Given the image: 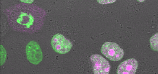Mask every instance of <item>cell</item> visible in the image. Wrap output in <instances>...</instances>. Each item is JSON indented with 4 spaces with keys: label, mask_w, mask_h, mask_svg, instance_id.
I'll use <instances>...</instances> for the list:
<instances>
[{
    "label": "cell",
    "mask_w": 158,
    "mask_h": 74,
    "mask_svg": "<svg viewBox=\"0 0 158 74\" xmlns=\"http://www.w3.org/2000/svg\"><path fill=\"white\" fill-rule=\"evenodd\" d=\"M5 13L8 23L14 30L33 33L39 31L44 23L45 11L33 4L20 3L7 8Z\"/></svg>",
    "instance_id": "obj_1"
},
{
    "label": "cell",
    "mask_w": 158,
    "mask_h": 74,
    "mask_svg": "<svg viewBox=\"0 0 158 74\" xmlns=\"http://www.w3.org/2000/svg\"><path fill=\"white\" fill-rule=\"evenodd\" d=\"M101 52L106 58L114 61L121 59L124 54L123 50L117 44L110 42H106L102 45Z\"/></svg>",
    "instance_id": "obj_2"
},
{
    "label": "cell",
    "mask_w": 158,
    "mask_h": 74,
    "mask_svg": "<svg viewBox=\"0 0 158 74\" xmlns=\"http://www.w3.org/2000/svg\"><path fill=\"white\" fill-rule=\"evenodd\" d=\"M51 44L53 49L60 54L69 52L72 47V43L61 34L55 35L52 39Z\"/></svg>",
    "instance_id": "obj_3"
},
{
    "label": "cell",
    "mask_w": 158,
    "mask_h": 74,
    "mask_svg": "<svg viewBox=\"0 0 158 74\" xmlns=\"http://www.w3.org/2000/svg\"><path fill=\"white\" fill-rule=\"evenodd\" d=\"M26 52L27 58L31 63L37 65L42 60V52L36 42L34 41H30L26 46Z\"/></svg>",
    "instance_id": "obj_4"
},
{
    "label": "cell",
    "mask_w": 158,
    "mask_h": 74,
    "mask_svg": "<svg viewBox=\"0 0 158 74\" xmlns=\"http://www.w3.org/2000/svg\"><path fill=\"white\" fill-rule=\"evenodd\" d=\"M90 59L95 74H109L110 65L109 62L101 55L97 54L92 55Z\"/></svg>",
    "instance_id": "obj_5"
},
{
    "label": "cell",
    "mask_w": 158,
    "mask_h": 74,
    "mask_svg": "<svg viewBox=\"0 0 158 74\" xmlns=\"http://www.w3.org/2000/svg\"><path fill=\"white\" fill-rule=\"evenodd\" d=\"M138 66V62L134 58L127 59L120 63L117 69L118 74H134Z\"/></svg>",
    "instance_id": "obj_6"
},
{
    "label": "cell",
    "mask_w": 158,
    "mask_h": 74,
    "mask_svg": "<svg viewBox=\"0 0 158 74\" xmlns=\"http://www.w3.org/2000/svg\"><path fill=\"white\" fill-rule=\"evenodd\" d=\"M149 42L151 48L154 51H158V32L151 37Z\"/></svg>",
    "instance_id": "obj_7"
},
{
    "label": "cell",
    "mask_w": 158,
    "mask_h": 74,
    "mask_svg": "<svg viewBox=\"0 0 158 74\" xmlns=\"http://www.w3.org/2000/svg\"><path fill=\"white\" fill-rule=\"evenodd\" d=\"M6 56V50L3 46H1V65H2L4 63Z\"/></svg>",
    "instance_id": "obj_8"
},
{
    "label": "cell",
    "mask_w": 158,
    "mask_h": 74,
    "mask_svg": "<svg viewBox=\"0 0 158 74\" xmlns=\"http://www.w3.org/2000/svg\"><path fill=\"white\" fill-rule=\"evenodd\" d=\"M21 1L23 2H33V1Z\"/></svg>",
    "instance_id": "obj_9"
}]
</instances>
